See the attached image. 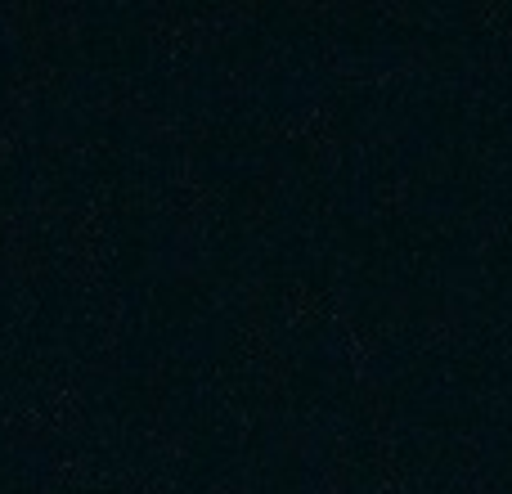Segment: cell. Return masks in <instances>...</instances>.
<instances>
[{
	"mask_svg": "<svg viewBox=\"0 0 512 494\" xmlns=\"http://www.w3.org/2000/svg\"><path fill=\"white\" fill-rule=\"evenodd\" d=\"M149 450H153V459H158L162 468H180V463L194 454V436H189L185 427L167 423V418H153V427H149Z\"/></svg>",
	"mask_w": 512,
	"mask_h": 494,
	"instance_id": "cell-8",
	"label": "cell"
},
{
	"mask_svg": "<svg viewBox=\"0 0 512 494\" xmlns=\"http://www.w3.org/2000/svg\"><path fill=\"white\" fill-rule=\"evenodd\" d=\"M45 149L54 153V158H95V140H86V135H77V131H63V126H54L50 135H45Z\"/></svg>",
	"mask_w": 512,
	"mask_h": 494,
	"instance_id": "cell-13",
	"label": "cell"
},
{
	"mask_svg": "<svg viewBox=\"0 0 512 494\" xmlns=\"http://www.w3.org/2000/svg\"><path fill=\"white\" fill-rule=\"evenodd\" d=\"M0 432H5L9 450H36V445H45L54 436V427H50V418H45L41 405H23L0 423Z\"/></svg>",
	"mask_w": 512,
	"mask_h": 494,
	"instance_id": "cell-6",
	"label": "cell"
},
{
	"mask_svg": "<svg viewBox=\"0 0 512 494\" xmlns=\"http://www.w3.org/2000/svg\"><path fill=\"white\" fill-rule=\"evenodd\" d=\"M45 274H50V252H41L32 239L0 261V279L14 283V288H41Z\"/></svg>",
	"mask_w": 512,
	"mask_h": 494,
	"instance_id": "cell-7",
	"label": "cell"
},
{
	"mask_svg": "<svg viewBox=\"0 0 512 494\" xmlns=\"http://www.w3.org/2000/svg\"><path fill=\"white\" fill-rule=\"evenodd\" d=\"M95 108H99L104 117H113V122H131V126H140L144 117L153 113L149 95H144L140 86H117V90H108V95H99Z\"/></svg>",
	"mask_w": 512,
	"mask_h": 494,
	"instance_id": "cell-9",
	"label": "cell"
},
{
	"mask_svg": "<svg viewBox=\"0 0 512 494\" xmlns=\"http://www.w3.org/2000/svg\"><path fill=\"white\" fill-rule=\"evenodd\" d=\"M23 131H27V126L0 117V167H5L9 158H18V149H23Z\"/></svg>",
	"mask_w": 512,
	"mask_h": 494,
	"instance_id": "cell-16",
	"label": "cell"
},
{
	"mask_svg": "<svg viewBox=\"0 0 512 494\" xmlns=\"http://www.w3.org/2000/svg\"><path fill=\"white\" fill-rule=\"evenodd\" d=\"M104 216L108 203L104 198H90L77 216L68 221V252H63V270L72 274L77 288H95L104 279V261H108V239H104Z\"/></svg>",
	"mask_w": 512,
	"mask_h": 494,
	"instance_id": "cell-1",
	"label": "cell"
},
{
	"mask_svg": "<svg viewBox=\"0 0 512 494\" xmlns=\"http://www.w3.org/2000/svg\"><path fill=\"white\" fill-rule=\"evenodd\" d=\"M45 418H50L54 436H72L81 432V423H86V387H81L77 378H59L50 387V396L41 400Z\"/></svg>",
	"mask_w": 512,
	"mask_h": 494,
	"instance_id": "cell-5",
	"label": "cell"
},
{
	"mask_svg": "<svg viewBox=\"0 0 512 494\" xmlns=\"http://www.w3.org/2000/svg\"><path fill=\"white\" fill-rule=\"evenodd\" d=\"M0 41L18 45L27 54V63L45 59L50 36H45V9L36 5H0Z\"/></svg>",
	"mask_w": 512,
	"mask_h": 494,
	"instance_id": "cell-3",
	"label": "cell"
},
{
	"mask_svg": "<svg viewBox=\"0 0 512 494\" xmlns=\"http://www.w3.org/2000/svg\"><path fill=\"white\" fill-rule=\"evenodd\" d=\"M117 494H176V486L153 468H131L117 477Z\"/></svg>",
	"mask_w": 512,
	"mask_h": 494,
	"instance_id": "cell-12",
	"label": "cell"
},
{
	"mask_svg": "<svg viewBox=\"0 0 512 494\" xmlns=\"http://www.w3.org/2000/svg\"><path fill=\"white\" fill-rule=\"evenodd\" d=\"M144 387H149V405H153V418H162V409H167V387H171L167 360H153V364H149V378H144Z\"/></svg>",
	"mask_w": 512,
	"mask_h": 494,
	"instance_id": "cell-15",
	"label": "cell"
},
{
	"mask_svg": "<svg viewBox=\"0 0 512 494\" xmlns=\"http://www.w3.org/2000/svg\"><path fill=\"white\" fill-rule=\"evenodd\" d=\"M50 86H54V63L50 59H36V63L14 68V72H9V81H5V113H0V117L27 126V122H32V113H36V104H41V95Z\"/></svg>",
	"mask_w": 512,
	"mask_h": 494,
	"instance_id": "cell-2",
	"label": "cell"
},
{
	"mask_svg": "<svg viewBox=\"0 0 512 494\" xmlns=\"http://www.w3.org/2000/svg\"><path fill=\"white\" fill-rule=\"evenodd\" d=\"M135 131H140L149 144H171V140H180V117H171V113H162V108H153V113L144 117Z\"/></svg>",
	"mask_w": 512,
	"mask_h": 494,
	"instance_id": "cell-14",
	"label": "cell"
},
{
	"mask_svg": "<svg viewBox=\"0 0 512 494\" xmlns=\"http://www.w3.org/2000/svg\"><path fill=\"white\" fill-rule=\"evenodd\" d=\"M50 486L86 494L90 486H95V468H90L86 454H59V459H50Z\"/></svg>",
	"mask_w": 512,
	"mask_h": 494,
	"instance_id": "cell-10",
	"label": "cell"
},
{
	"mask_svg": "<svg viewBox=\"0 0 512 494\" xmlns=\"http://www.w3.org/2000/svg\"><path fill=\"white\" fill-rule=\"evenodd\" d=\"M86 32V9L81 5H50L45 9V36L50 45H77Z\"/></svg>",
	"mask_w": 512,
	"mask_h": 494,
	"instance_id": "cell-11",
	"label": "cell"
},
{
	"mask_svg": "<svg viewBox=\"0 0 512 494\" xmlns=\"http://www.w3.org/2000/svg\"><path fill=\"white\" fill-rule=\"evenodd\" d=\"M122 346H126V297L117 288H108L104 301H99L95 373H117L122 369Z\"/></svg>",
	"mask_w": 512,
	"mask_h": 494,
	"instance_id": "cell-4",
	"label": "cell"
}]
</instances>
